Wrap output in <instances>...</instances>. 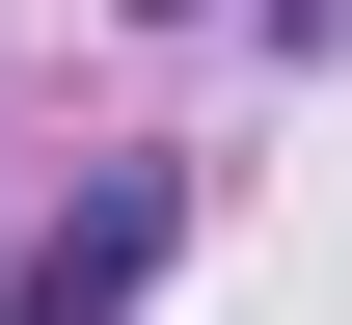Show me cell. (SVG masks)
I'll use <instances>...</instances> for the list:
<instances>
[{"instance_id": "obj_1", "label": "cell", "mask_w": 352, "mask_h": 325, "mask_svg": "<svg viewBox=\"0 0 352 325\" xmlns=\"http://www.w3.org/2000/svg\"><path fill=\"white\" fill-rule=\"evenodd\" d=\"M163 244H190V190H163V163H109L82 217L0 271V325H135V298H163Z\"/></svg>"}, {"instance_id": "obj_2", "label": "cell", "mask_w": 352, "mask_h": 325, "mask_svg": "<svg viewBox=\"0 0 352 325\" xmlns=\"http://www.w3.org/2000/svg\"><path fill=\"white\" fill-rule=\"evenodd\" d=\"M271 54H352V0H271Z\"/></svg>"}]
</instances>
